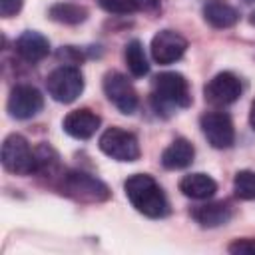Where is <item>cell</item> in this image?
<instances>
[{
  "mask_svg": "<svg viewBox=\"0 0 255 255\" xmlns=\"http://www.w3.org/2000/svg\"><path fill=\"white\" fill-rule=\"evenodd\" d=\"M126 195L129 199V203L143 213L145 217L157 219V217H165L169 211V203L165 193L161 191L159 183L147 175V173H133L126 179L124 183Z\"/></svg>",
  "mask_w": 255,
  "mask_h": 255,
  "instance_id": "1",
  "label": "cell"
},
{
  "mask_svg": "<svg viewBox=\"0 0 255 255\" xmlns=\"http://www.w3.org/2000/svg\"><path fill=\"white\" fill-rule=\"evenodd\" d=\"M151 102L159 114L175 108H189L191 106V92L187 80L177 72H163L153 78L151 86Z\"/></svg>",
  "mask_w": 255,
  "mask_h": 255,
  "instance_id": "2",
  "label": "cell"
},
{
  "mask_svg": "<svg viewBox=\"0 0 255 255\" xmlns=\"http://www.w3.org/2000/svg\"><path fill=\"white\" fill-rule=\"evenodd\" d=\"M2 163L10 173L30 175L38 171V155L20 133H12L2 143Z\"/></svg>",
  "mask_w": 255,
  "mask_h": 255,
  "instance_id": "3",
  "label": "cell"
},
{
  "mask_svg": "<svg viewBox=\"0 0 255 255\" xmlns=\"http://www.w3.org/2000/svg\"><path fill=\"white\" fill-rule=\"evenodd\" d=\"M62 191L76 201L100 203L110 197V189L98 177L84 171H68L62 175Z\"/></svg>",
  "mask_w": 255,
  "mask_h": 255,
  "instance_id": "4",
  "label": "cell"
},
{
  "mask_svg": "<svg viewBox=\"0 0 255 255\" xmlns=\"http://www.w3.org/2000/svg\"><path fill=\"white\" fill-rule=\"evenodd\" d=\"M48 94L60 104H72L84 92V76L76 66H60L46 78Z\"/></svg>",
  "mask_w": 255,
  "mask_h": 255,
  "instance_id": "5",
  "label": "cell"
},
{
  "mask_svg": "<svg viewBox=\"0 0 255 255\" xmlns=\"http://www.w3.org/2000/svg\"><path fill=\"white\" fill-rule=\"evenodd\" d=\"M100 149L116 161H135L139 157V141L131 131L110 128L98 139Z\"/></svg>",
  "mask_w": 255,
  "mask_h": 255,
  "instance_id": "6",
  "label": "cell"
},
{
  "mask_svg": "<svg viewBox=\"0 0 255 255\" xmlns=\"http://www.w3.org/2000/svg\"><path fill=\"white\" fill-rule=\"evenodd\" d=\"M201 131L207 137V141L215 149H227L235 141V128L227 114L223 112H207L199 120Z\"/></svg>",
  "mask_w": 255,
  "mask_h": 255,
  "instance_id": "7",
  "label": "cell"
},
{
  "mask_svg": "<svg viewBox=\"0 0 255 255\" xmlns=\"http://www.w3.org/2000/svg\"><path fill=\"white\" fill-rule=\"evenodd\" d=\"M104 92L122 114H131L137 108V92L120 72H108L104 76Z\"/></svg>",
  "mask_w": 255,
  "mask_h": 255,
  "instance_id": "8",
  "label": "cell"
},
{
  "mask_svg": "<svg viewBox=\"0 0 255 255\" xmlns=\"http://www.w3.org/2000/svg\"><path fill=\"white\" fill-rule=\"evenodd\" d=\"M203 94H205V100L213 106H229L239 100L241 82L235 74L221 72L207 82V86L203 88Z\"/></svg>",
  "mask_w": 255,
  "mask_h": 255,
  "instance_id": "9",
  "label": "cell"
},
{
  "mask_svg": "<svg viewBox=\"0 0 255 255\" xmlns=\"http://www.w3.org/2000/svg\"><path fill=\"white\" fill-rule=\"evenodd\" d=\"M44 106L42 94L34 86H16L8 96V112L16 120L34 118Z\"/></svg>",
  "mask_w": 255,
  "mask_h": 255,
  "instance_id": "10",
  "label": "cell"
},
{
  "mask_svg": "<svg viewBox=\"0 0 255 255\" xmlns=\"http://www.w3.org/2000/svg\"><path fill=\"white\" fill-rule=\"evenodd\" d=\"M187 50V40L175 30H161L151 40V58L157 64H173Z\"/></svg>",
  "mask_w": 255,
  "mask_h": 255,
  "instance_id": "11",
  "label": "cell"
},
{
  "mask_svg": "<svg viewBox=\"0 0 255 255\" xmlns=\"http://www.w3.org/2000/svg\"><path fill=\"white\" fill-rule=\"evenodd\" d=\"M64 131L76 139H90L100 128V116L92 110H74L64 118Z\"/></svg>",
  "mask_w": 255,
  "mask_h": 255,
  "instance_id": "12",
  "label": "cell"
},
{
  "mask_svg": "<svg viewBox=\"0 0 255 255\" xmlns=\"http://www.w3.org/2000/svg\"><path fill=\"white\" fill-rule=\"evenodd\" d=\"M16 52L26 62H40L50 54V42L40 32L26 30L16 40Z\"/></svg>",
  "mask_w": 255,
  "mask_h": 255,
  "instance_id": "13",
  "label": "cell"
},
{
  "mask_svg": "<svg viewBox=\"0 0 255 255\" xmlns=\"http://www.w3.org/2000/svg\"><path fill=\"white\" fill-rule=\"evenodd\" d=\"M195 149L185 137L173 139L161 153V165L165 169H183L193 161Z\"/></svg>",
  "mask_w": 255,
  "mask_h": 255,
  "instance_id": "14",
  "label": "cell"
},
{
  "mask_svg": "<svg viewBox=\"0 0 255 255\" xmlns=\"http://www.w3.org/2000/svg\"><path fill=\"white\" fill-rule=\"evenodd\" d=\"M203 18L213 28H231L239 20V12L225 0H209L203 6Z\"/></svg>",
  "mask_w": 255,
  "mask_h": 255,
  "instance_id": "15",
  "label": "cell"
},
{
  "mask_svg": "<svg viewBox=\"0 0 255 255\" xmlns=\"http://www.w3.org/2000/svg\"><path fill=\"white\" fill-rule=\"evenodd\" d=\"M191 215L201 227H219V225H225L233 217V211L227 203L217 201V203H205V205L195 207Z\"/></svg>",
  "mask_w": 255,
  "mask_h": 255,
  "instance_id": "16",
  "label": "cell"
},
{
  "mask_svg": "<svg viewBox=\"0 0 255 255\" xmlns=\"http://www.w3.org/2000/svg\"><path fill=\"white\" fill-rule=\"evenodd\" d=\"M179 191L191 199H209L217 191V183L205 173H189L179 181Z\"/></svg>",
  "mask_w": 255,
  "mask_h": 255,
  "instance_id": "17",
  "label": "cell"
},
{
  "mask_svg": "<svg viewBox=\"0 0 255 255\" xmlns=\"http://www.w3.org/2000/svg\"><path fill=\"white\" fill-rule=\"evenodd\" d=\"M48 16L54 20V22H60V24H80L88 18V10L84 6H78V4H70V2H60V4H54L50 10H48Z\"/></svg>",
  "mask_w": 255,
  "mask_h": 255,
  "instance_id": "18",
  "label": "cell"
},
{
  "mask_svg": "<svg viewBox=\"0 0 255 255\" xmlns=\"http://www.w3.org/2000/svg\"><path fill=\"white\" fill-rule=\"evenodd\" d=\"M124 56H126V64H128V68L133 76L141 78L149 72V64H147V58H145V52H143V46H141L139 40L128 42Z\"/></svg>",
  "mask_w": 255,
  "mask_h": 255,
  "instance_id": "19",
  "label": "cell"
},
{
  "mask_svg": "<svg viewBox=\"0 0 255 255\" xmlns=\"http://www.w3.org/2000/svg\"><path fill=\"white\" fill-rule=\"evenodd\" d=\"M233 191L239 199H255V171L241 169L233 177Z\"/></svg>",
  "mask_w": 255,
  "mask_h": 255,
  "instance_id": "20",
  "label": "cell"
},
{
  "mask_svg": "<svg viewBox=\"0 0 255 255\" xmlns=\"http://www.w3.org/2000/svg\"><path fill=\"white\" fill-rule=\"evenodd\" d=\"M98 2L110 14H131L137 10L135 0H98Z\"/></svg>",
  "mask_w": 255,
  "mask_h": 255,
  "instance_id": "21",
  "label": "cell"
},
{
  "mask_svg": "<svg viewBox=\"0 0 255 255\" xmlns=\"http://www.w3.org/2000/svg\"><path fill=\"white\" fill-rule=\"evenodd\" d=\"M227 249L231 253H255V239H237Z\"/></svg>",
  "mask_w": 255,
  "mask_h": 255,
  "instance_id": "22",
  "label": "cell"
},
{
  "mask_svg": "<svg viewBox=\"0 0 255 255\" xmlns=\"http://www.w3.org/2000/svg\"><path fill=\"white\" fill-rule=\"evenodd\" d=\"M22 2H24V0H0V14H2L4 18L14 16L16 12H20Z\"/></svg>",
  "mask_w": 255,
  "mask_h": 255,
  "instance_id": "23",
  "label": "cell"
},
{
  "mask_svg": "<svg viewBox=\"0 0 255 255\" xmlns=\"http://www.w3.org/2000/svg\"><path fill=\"white\" fill-rule=\"evenodd\" d=\"M249 124H251V128L255 129V100H253V104H251V110H249Z\"/></svg>",
  "mask_w": 255,
  "mask_h": 255,
  "instance_id": "24",
  "label": "cell"
},
{
  "mask_svg": "<svg viewBox=\"0 0 255 255\" xmlns=\"http://www.w3.org/2000/svg\"><path fill=\"white\" fill-rule=\"evenodd\" d=\"M249 20H251V24H255V10L251 12V18H249Z\"/></svg>",
  "mask_w": 255,
  "mask_h": 255,
  "instance_id": "25",
  "label": "cell"
}]
</instances>
